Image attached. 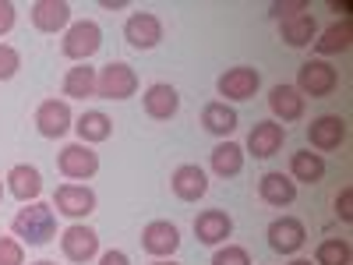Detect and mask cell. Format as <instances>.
I'll list each match as a JSON object with an SVG mask.
<instances>
[{
    "label": "cell",
    "mask_w": 353,
    "mask_h": 265,
    "mask_svg": "<svg viewBox=\"0 0 353 265\" xmlns=\"http://www.w3.org/2000/svg\"><path fill=\"white\" fill-rule=\"evenodd\" d=\"M11 237H18L28 248H43L57 237V209L46 202H28L11 219Z\"/></svg>",
    "instance_id": "1"
},
{
    "label": "cell",
    "mask_w": 353,
    "mask_h": 265,
    "mask_svg": "<svg viewBox=\"0 0 353 265\" xmlns=\"http://www.w3.org/2000/svg\"><path fill=\"white\" fill-rule=\"evenodd\" d=\"M99 46H103V28L96 21H88V18L71 21L64 39H61V53L74 64H88V57H96Z\"/></svg>",
    "instance_id": "2"
},
{
    "label": "cell",
    "mask_w": 353,
    "mask_h": 265,
    "mask_svg": "<svg viewBox=\"0 0 353 265\" xmlns=\"http://www.w3.org/2000/svg\"><path fill=\"white\" fill-rule=\"evenodd\" d=\"M138 92V75L131 64L124 61H110L106 68H99L96 78V96L99 99H131Z\"/></svg>",
    "instance_id": "3"
},
{
    "label": "cell",
    "mask_w": 353,
    "mask_h": 265,
    "mask_svg": "<svg viewBox=\"0 0 353 265\" xmlns=\"http://www.w3.org/2000/svg\"><path fill=\"white\" fill-rule=\"evenodd\" d=\"M336 85H339V75H336V68H329L325 61H307V64H301V71H297V92L307 99H325V96H332L336 92Z\"/></svg>",
    "instance_id": "4"
},
{
    "label": "cell",
    "mask_w": 353,
    "mask_h": 265,
    "mask_svg": "<svg viewBox=\"0 0 353 265\" xmlns=\"http://www.w3.org/2000/svg\"><path fill=\"white\" fill-rule=\"evenodd\" d=\"M57 170H61L68 181H88V177L99 173V156L92 153V145H64L61 153H57Z\"/></svg>",
    "instance_id": "5"
},
{
    "label": "cell",
    "mask_w": 353,
    "mask_h": 265,
    "mask_svg": "<svg viewBox=\"0 0 353 265\" xmlns=\"http://www.w3.org/2000/svg\"><path fill=\"white\" fill-rule=\"evenodd\" d=\"M53 209L78 223V219L96 213V191L88 184H61L53 191Z\"/></svg>",
    "instance_id": "6"
},
{
    "label": "cell",
    "mask_w": 353,
    "mask_h": 265,
    "mask_svg": "<svg viewBox=\"0 0 353 265\" xmlns=\"http://www.w3.org/2000/svg\"><path fill=\"white\" fill-rule=\"evenodd\" d=\"M61 251L68 262L74 265H85V262H92L99 255V233L92 226H85V223H71L64 233H61Z\"/></svg>",
    "instance_id": "7"
},
{
    "label": "cell",
    "mask_w": 353,
    "mask_h": 265,
    "mask_svg": "<svg viewBox=\"0 0 353 265\" xmlns=\"http://www.w3.org/2000/svg\"><path fill=\"white\" fill-rule=\"evenodd\" d=\"M307 141L311 149L321 156V153H336L339 145L346 141V121L339 113H321L307 124Z\"/></svg>",
    "instance_id": "8"
},
{
    "label": "cell",
    "mask_w": 353,
    "mask_h": 265,
    "mask_svg": "<svg viewBox=\"0 0 353 265\" xmlns=\"http://www.w3.org/2000/svg\"><path fill=\"white\" fill-rule=\"evenodd\" d=\"M74 128V113L64 99H43L36 106V131L43 138H64Z\"/></svg>",
    "instance_id": "9"
},
{
    "label": "cell",
    "mask_w": 353,
    "mask_h": 265,
    "mask_svg": "<svg viewBox=\"0 0 353 265\" xmlns=\"http://www.w3.org/2000/svg\"><path fill=\"white\" fill-rule=\"evenodd\" d=\"M265 237H269V248L276 255H297L307 241V230L297 216H279V219L269 223V233H265Z\"/></svg>",
    "instance_id": "10"
},
{
    "label": "cell",
    "mask_w": 353,
    "mask_h": 265,
    "mask_svg": "<svg viewBox=\"0 0 353 265\" xmlns=\"http://www.w3.org/2000/svg\"><path fill=\"white\" fill-rule=\"evenodd\" d=\"M176 248H181V230H176L170 219H152L141 230V251L152 258H170Z\"/></svg>",
    "instance_id": "11"
},
{
    "label": "cell",
    "mask_w": 353,
    "mask_h": 265,
    "mask_svg": "<svg viewBox=\"0 0 353 265\" xmlns=\"http://www.w3.org/2000/svg\"><path fill=\"white\" fill-rule=\"evenodd\" d=\"M124 39H128V46H134V50H152V46H159V39H163V21H159V14H152V11H134V14L128 18V25H124Z\"/></svg>",
    "instance_id": "12"
},
{
    "label": "cell",
    "mask_w": 353,
    "mask_h": 265,
    "mask_svg": "<svg viewBox=\"0 0 353 265\" xmlns=\"http://www.w3.org/2000/svg\"><path fill=\"white\" fill-rule=\"evenodd\" d=\"M258 85H261L258 68H226V71L219 75V81H216L219 96H226V99H233V103L251 99V96L258 92ZM226 99H223V103H226Z\"/></svg>",
    "instance_id": "13"
},
{
    "label": "cell",
    "mask_w": 353,
    "mask_h": 265,
    "mask_svg": "<svg viewBox=\"0 0 353 265\" xmlns=\"http://www.w3.org/2000/svg\"><path fill=\"white\" fill-rule=\"evenodd\" d=\"M4 181H8V184H4V191H8L11 198H18L21 205L39 202V195H43V173H39L36 166H28V163L11 166Z\"/></svg>",
    "instance_id": "14"
},
{
    "label": "cell",
    "mask_w": 353,
    "mask_h": 265,
    "mask_svg": "<svg viewBox=\"0 0 353 265\" xmlns=\"http://www.w3.org/2000/svg\"><path fill=\"white\" fill-rule=\"evenodd\" d=\"M32 25L46 36H57V32H68L71 25V4L68 0H36L32 4Z\"/></svg>",
    "instance_id": "15"
},
{
    "label": "cell",
    "mask_w": 353,
    "mask_h": 265,
    "mask_svg": "<svg viewBox=\"0 0 353 265\" xmlns=\"http://www.w3.org/2000/svg\"><path fill=\"white\" fill-rule=\"evenodd\" d=\"M283 141H286V128L279 121H258L248 135V153L254 159H269L283 149Z\"/></svg>",
    "instance_id": "16"
},
{
    "label": "cell",
    "mask_w": 353,
    "mask_h": 265,
    "mask_svg": "<svg viewBox=\"0 0 353 265\" xmlns=\"http://www.w3.org/2000/svg\"><path fill=\"white\" fill-rule=\"evenodd\" d=\"M141 106H145V113H149L152 121H170V117L181 110V96H176V88L170 81H156V85L145 88Z\"/></svg>",
    "instance_id": "17"
},
{
    "label": "cell",
    "mask_w": 353,
    "mask_h": 265,
    "mask_svg": "<svg viewBox=\"0 0 353 265\" xmlns=\"http://www.w3.org/2000/svg\"><path fill=\"white\" fill-rule=\"evenodd\" d=\"M233 233V219L223 213V209H205L194 216V237L209 248H219L226 237Z\"/></svg>",
    "instance_id": "18"
},
{
    "label": "cell",
    "mask_w": 353,
    "mask_h": 265,
    "mask_svg": "<svg viewBox=\"0 0 353 265\" xmlns=\"http://www.w3.org/2000/svg\"><path fill=\"white\" fill-rule=\"evenodd\" d=\"M170 188H173V195L181 202H198L205 191H209V177H205V170L198 163H184V166L173 170Z\"/></svg>",
    "instance_id": "19"
},
{
    "label": "cell",
    "mask_w": 353,
    "mask_h": 265,
    "mask_svg": "<svg viewBox=\"0 0 353 265\" xmlns=\"http://www.w3.org/2000/svg\"><path fill=\"white\" fill-rule=\"evenodd\" d=\"M258 198L265 205H276V209H283V205H293V198H297V184L290 181V173L283 170H269L258 181Z\"/></svg>",
    "instance_id": "20"
},
{
    "label": "cell",
    "mask_w": 353,
    "mask_h": 265,
    "mask_svg": "<svg viewBox=\"0 0 353 265\" xmlns=\"http://www.w3.org/2000/svg\"><path fill=\"white\" fill-rule=\"evenodd\" d=\"M269 110L276 113V121L293 124V121H301V117H304L307 99H304L293 85H276L272 92H269Z\"/></svg>",
    "instance_id": "21"
},
{
    "label": "cell",
    "mask_w": 353,
    "mask_h": 265,
    "mask_svg": "<svg viewBox=\"0 0 353 265\" xmlns=\"http://www.w3.org/2000/svg\"><path fill=\"white\" fill-rule=\"evenodd\" d=\"M201 128L216 135V138H226L237 131V110L226 106L223 99H212V103H205L201 106Z\"/></svg>",
    "instance_id": "22"
},
{
    "label": "cell",
    "mask_w": 353,
    "mask_h": 265,
    "mask_svg": "<svg viewBox=\"0 0 353 265\" xmlns=\"http://www.w3.org/2000/svg\"><path fill=\"white\" fill-rule=\"evenodd\" d=\"M325 177V159L311 149H301L290 156V181L293 184H318Z\"/></svg>",
    "instance_id": "23"
},
{
    "label": "cell",
    "mask_w": 353,
    "mask_h": 265,
    "mask_svg": "<svg viewBox=\"0 0 353 265\" xmlns=\"http://www.w3.org/2000/svg\"><path fill=\"white\" fill-rule=\"evenodd\" d=\"M74 131H78L81 145H99V141H106L113 135V121L103 110H85L74 121Z\"/></svg>",
    "instance_id": "24"
},
{
    "label": "cell",
    "mask_w": 353,
    "mask_h": 265,
    "mask_svg": "<svg viewBox=\"0 0 353 265\" xmlns=\"http://www.w3.org/2000/svg\"><path fill=\"white\" fill-rule=\"evenodd\" d=\"M209 163H212V173L216 177H226V181H230V177H237L244 170V149H241L237 141H219L216 149H212V159Z\"/></svg>",
    "instance_id": "25"
},
{
    "label": "cell",
    "mask_w": 353,
    "mask_h": 265,
    "mask_svg": "<svg viewBox=\"0 0 353 265\" xmlns=\"http://www.w3.org/2000/svg\"><path fill=\"white\" fill-rule=\"evenodd\" d=\"M96 78H99V71L88 68V64L68 68V75H64V96L68 99H88V96H96Z\"/></svg>",
    "instance_id": "26"
},
{
    "label": "cell",
    "mask_w": 353,
    "mask_h": 265,
    "mask_svg": "<svg viewBox=\"0 0 353 265\" xmlns=\"http://www.w3.org/2000/svg\"><path fill=\"white\" fill-rule=\"evenodd\" d=\"M350 43H353V25H350V18H343V21L329 25L325 32H321V39H314V50L321 57H332V53L350 50Z\"/></svg>",
    "instance_id": "27"
},
{
    "label": "cell",
    "mask_w": 353,
    "mask_h": 265,
    "mask_svg": "<svg viewBox=\"0 0 353 265\" xmlns=\"http://www.w3.org/2000/svg\"><path fill=\"white\" fill-rule=\"evenodd\" d=\"M279 32H283V43L293 46V50H301V46H311L314 32H318V25L311 14H297V18H290L279 25Z\"/></svg>",
    "instance_id": "28"
},
{
    "label": "cell",
    "mask_w": 353,
    "mask_h": 265,
    "mask_svg": "<svg viewBox=\"0 0 353 265\" xmlns=\"http://www.w3.org/2000/svg\"><path fill=\"white\" fill-rule=\"evenodd\" d=\"M314 265H353V248L339 237L321 241L314 251Z\"/></svg>",
    "instance_id": "29"
},
{
    "label": "cell",
    "mask_w": 353,
    "mask_h": 265,
    "mask_svg": "<svg viewBox=\"0 0 353 265\" xmlns=\"http://www.w3.org/2000/svg\"><path fill=\"white\" fill-rule=\"evenodd\" d=\"M0 265H25V244L0 233Z\"/></svg>",
    "instance_id": "30"
},
{
    "label": "cell",
    "mask_w": 353,
    "mask_h": 265,
    "mask_svg": "<svg viewBox=\"0 0 353 265\" xmlns=\"http://www.w3.org/2000/svg\"><path fill=\"white\" fill-rule=\"evenodd\" d=\"M21 68V53L8 43H0V81H11Z\"/></svg>",
    "instance_id": "31"
},
{
    "label": "cell",
    "mask_w": 353,
    "mask_h": 265,
    "mask_svg": "<svg viewBox=\"0 0 353 265\" xmlns=\"http://www.w3.org/2000/svg\"><path fill=\"white\" fill-rule=\"evenodd\" d=\"M212 265H251V255L241 244H226L212 255Z\"/></svg>",
    "instance_id": "32"
},
{
    "label": "cell",
    "mask_w": 353,
    "mask_h": 265,
    "mask_svg": "<svg viewBox=\"0 0 353 265\" xmlns=\"http://www.w3.org/2000/svg\"><path fill=\"white\" fill-rule=\"evenodd\" d=\"M307 11V0H279V4H272L269 8V14L283 25V21H290V18H297V14H304Z\"/></svg>",
    "instance_id": "33"
},
{
    "label": "cell",
    "mask_w": 353,
    "mask_h": 265,
    "mask_svg": "<svg viewBox=\"0 0 353 265\" xmlns=\"http://www.w3.org/2000/svg\"><path fill=\"white\" fill-rule=\"evenodd\" d=\"M336 216H339L343 223H353V188H350V184L336 195Z\"/></svg>",
    "instance_id": "34"
},
{
    "label": "cell",
    "mask_w": 353,
    "mask_h": 265,
    "mask_svg": "<svg viewBox=\"0 0 353 265\" xmlns=\"http://www.w3.org/2000/svg\"><path fill=\"white\" fill-rule=\"evenodd\" d=\"M14 18H18L14 4H11V0H0V36H8L14 28Z\"/></svg>",
    "instance_id": "35"
},
{
    "label": "cell",
    "mask_w": 353,
    "mask_h": 265,
    "mask_svg": "<svg viewBox=\"0 0 353 265\" xmlns=\"http://www.w3.org/2000/svg\"><path fill=\"white\" fill-rule=\"evenodd\" d=\"M99 265H131V258H128L124 251H113V248H110V251L99 255Z\"/></svg>",
    "instance_id": "36"
},
{
    "label": "cell",
    "mask_w": 353,
    "mask_h": 265,
    "mask_svg": "<svg viewBox=\"0 0 353 265\" xmlns=\"http://www.w3.org/2000/svg\"><path fill=\"white\" fill-rule=\"evenodd\" d=\"M128 0H103V11H124Z\"/></svg>",
    "instance_id": "37"
},
{
    "label": "cell",
    "mask_w": 353,
    "mask_h": 265,
    "mask_svg": "<svg viewBox=\"0 0 353 265\" xmlns=\"http://www.w3.org/2000/svg\"><path fill=\"white\" fill-rule=\"evenodd\" d=\"M286 265H311L307 258H293V262H286Z\"/></svg>",
    "instance_id": "38"
},
{
    "label": "cell",
    "mask_w": 353,
    "mask_h": 265,
    "mask_svg": "<svg viewBox=\"0 0 353 265\" xmlns=\"http://www.w3.org/2000/svg\"><path fill=\"white\" fill-rule=\"evenodd\" d=\"M152 265H176V262H166V258H159V262H152Z\"/></svg>",
    "instance_id": "39"
},
{
    "label": "cell",
    "mask_w": 353,
    "mask_h": 265,
    "mask_svg": "<svg viewBox=\"0 0 353 265\" xmlns=\"http://www.w3.org/2000/svg\"><path fill=\"white\" fill-rule=\"evenodd\" d=\"M32 265H57V262H46V258H43V262H32Z\"/></svg>",
    "instance_id": "40"
},
{
    "label": "cell",
    "mask_w": 353,
    "mask_h": 265,
    "mask_svg": "<svg viewBox=\"0 0 353 265\" xmlns=\"http://www.w3.org/2000/svg\"><path fill=\"white\" fill-rule=\"evenodd\" d=\"M0 198H4V181H0Z\"/></svg>",
    "instance_id": "41"
}]
</instances>
